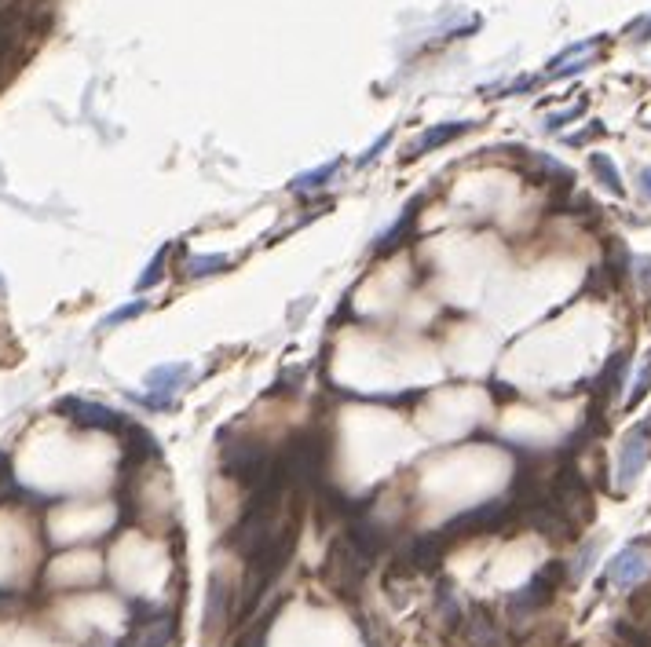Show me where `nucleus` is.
<instances>
[{"label": "nucleus", "mask_w": 651, "mask_h": 647, "mask_svg": "<svg viewBox=\"0 0 651 647\" xmlns=\"http://www.w3.org/2000/svg\"><path fill=\"white\" fill-rule=\"evenodd\" d=\"M297 545H300V509L297 505H289V516H282L278 531L246 560L242 585L235 589V615H231V626H246L249 615L257 611L260 600L271 593V585H275L278 578H282V571L289 567Z\"/></svg>", "instance_id": "nucleus-1"}, {"label": "nucleus", "mask_w": 651, "mask_h": 647, "mask_svg": "<svg viewBox=\"0 0 651 647\" xmlns=\"http://www.w3.org/2000/svg\"><path fill=\"white\" fill-rule=\"evenodd\" d=\"M275 465H278V450H267L264 443L246 439V435H238V439L220 446V468H224V476L235 479L238 487L246 490H257L260 483H267Z\"/></svg>", "instance_id": "nucleus-2"}, {"label": "nucleus", "mask_w": 651, "mask_h": 647, "mask_svg": "<svg viewBox=\"0 0 651 647\" xmlns=\"http://www.w3.org/2000/svg\"><path fill=\"white\" fill-rule=\"evenodd\" d=\"M370 567H374V563L366 560L363 552L355 549L344 534H337V538L330 541L326 563H322V582H326V589H330L337 600H344V604H355Z\"/></svg>", "instance_id": "nucleus-3"}, {"label": "nucleus", "mask_w": 651, "mask_h": 647, "mask_svg": "<svg viewBox=\"0 0 651 647\" xmlns=\"http://www.w3.org/2000/svg\"><path fill=\"white\" fill-rule=\"evenodd\" d=\"M523 523L520 505L513 498H491L476 505V509L461 512L443 527L450 541H465V538H483V534H513Z\"/></svg>", "instance_id": "nucleus-4"}, {"label": "nucleus", "mask_w": 651, "mask_h": 647, "mask_svg": "<svg viewBox=\"0 0 651 647\" xmlns=\"http://www.w3.org/2000/svg\"><path fill=\"white\" fill-rule=\"evenodd\" d=\"M545 494H549V501H553L556 509L567 512L578 527L593 520V490H589L586 476L578 472L575 461H564V465L556 468L553 479H549V487H545Z\"/></svg>", "instance_id": "nucleus-5"}, {"label": "nucleus", "mask_w": 651, "mask_h": 647, "mask_svg": "<svg viewBox=\"0 0 651 647\" xmlns=\"http://www.w3.org/2000/svg\"><path fill=\"white\" fill-rule=\"evenodd\" d=\"M564 582H567V563L564 560H549L545 567H538V571L516 589L513 600H509L513 615L523 618V615H538V611H545V607L556 600V593L564 589Z\"/></svg>", "instance_id": "nucleus-6"}, {"label": "nucleus", "mask_w": 651, "mask_h": 647, "mask_svg": "<svg viewBox=\"0 0 651 647\" xmlns=\"http://www.w3.org/2000/svg\"><path fill=\"white\" fill-rule=\"evenodd\" d=\"M454 541L447 538V531L439 527V531H425V534H414V538L406 541L399 556H395V574H436L443 567V556Z\"/></svg>", "instance_id": "nucleus-7"}, {"label": "nucleus", "mask_w": 651, "mask_h": 647, "mask_svg": "<svg viewBox=\"0 0 651 647\" xmlns=\"http://www.w3.org/2000/svg\"><path fill=\"white\" fill-rule=\"evenodd\" d=\"M231 615H235V589H231L224 571H213L209 574V589H205V618H202L205 640L220 637L231 626Z\"/></svg>", "instance_id": "nucleus-8"}, {"label": "nucleus", "mask_w": 651, "mask_h": 647, "mask_svg": "<svg viewBox=\"0 0 651 647\" xmlns=\"http://www.w3.org/2000/svg\"><path fill=\"white\" fill-rule=\"evenodd\" d=\"M59 414L66 417V421H74L77 428H92V432H114V435H125L129 432V421L121 414H114L110 406L103 403H88V399H59V406H55Z\"/></svg>", "instance_id": "nucleus-9"}, {"label": "nucleus", "mask_w": 651, "mask_h": 647, "mask_svg": "<svg viewBox=\"0 0 651 647\" xmlns=\"http://www.w3.org/2000/svg\"><path fill=\"white\" fill-rule=\"evenodd\" d=\"M523 516V527H531L534 534H542V538L549 541H571L578 538V523L567 516V512H560L549 501V494H542L538 501H531L527 509L520 512Z\"/></svg>", "instance_id": "nucleus-10"}, {"label": "nucleus", "mask_w": 651, "mask_h": 647, "mask_svg": "<svg viewBox=\"0 0 651 647\" xmlns=\"http://www.w3.org/2000/svg\"><path fill=\"white\" fill-rule=\"evenodd\" d=\"M648 457H651V421H637L619 446V468H615L619 472V490H630L641 479Z\"/></svg>", "instance_id": "nucleus-11"}, {"label": "nucleus", "mask_w": 651, "mask_h": 647, "mask_svg": "<svg viewBox=\"0 0 651 647\" xmlns=\"http://www.w3.org/2000/svg\"><path fill=\"white\" fill-rule=\"evenodd\" d=\"M454 637L461 640V647H505L498 618H494L491 611H487V607H480V604L465 607V615H461L458 629H454Z\"/></svg>", "instance_id": "nucleus-12"}, {"label": "nucleus", "mask_w": 651, "mask_h": 647, "mask_svg": "<svg viewBox=\"0 0 651 647\" xmlns=\"http://www.w3.org/2000/svg\"><path fill=\"white\" fill-rule=\"evenodd\" d=\"M344 538L352 541L355 549L363 552L366 560L377 563L381 556H385V549L392 545V531H388L385 523L370 520V512L366 516H355V520L344 523Z\"/></svg>", "instance_id": "nucleus-13"}, {"label": "nucleus", "mask_w": 651, "mask_h": 647, "mask_svg": "<svg viewBox=\"0 0 651 647\" xmlns=\"http://www.w3.org/2000/svg\"><path fill=\"white\" fill-rule=\"evenodd\" d=\"M651 571V556L644 549L641 541H633L626 549L608 563V582L619 585V589H633V585H641Z\"/></svg>", "instance_id": "nucleus-14"}, {"label": "nucleus", "mask_w": 651, "mask_h": 647, "mask_svg": "<svg viewBox=\"0 0 651 647\" xmlns=\"http://www.w3.org/2000/svg\"><path fill=\"white\" fill-rule=\"evenodd\" d=\"M191 377V362H165V366H154L147 373V399L161 410L172 406V395L180 392L183 381Z\"/></svg>", "instance_id": "nucleus-15"}, {"label": "nucleus", "mask_w": 651, "mask_h": 647, "mask_svg": "<svg viewBox=\"0 0 651 647\" xmlns=\"http://www.w3.org/2000/svg\"><path fill=\"white\" fill-rule=\"evenodd\" d=\"M626 370H630V351L622 348L615 351L608 362H604V370H600V377L593 381V410H600V406H608V399L622 388V381H626Z\"/></svg>", "instance_id": "nucleus-16"}, {"label": "nucleus", "mask_w": 651, "mask_h": 647, "mask_svg": "<svg viewBox=\"0 0 651 647\" xmlns=\"http://www.w3.org/2000/svg\"><path fill=\"white\" fill-rule=\"evenodd\" d=\"M417 209H421V202H410V205H406V213L399 216V220H395L392 227H388V231L381 234V238H377V242H374V256H388V253H395V249H399V245L406 242V234L414 231Z\"/></svg>", "instance_id": "nucleus-17"}, {"label": "nucleus", "mask_w": 651, "mask_h": 647, "mask_svg": "<svg viewBox=\"0 0 651 647\" xmlns=\"http://www.w3.org/2000/svg\"><path fill=\"white\" fill-rule=\"evenodd\" d=\"M436 615H439V622L447 626V633H454L461 615H465V607H461V600H458V589H454L450 578H443V582L436 585Z\"/></svg>", "instance_id": "nucleus-18"}, {"label": "nucleus", "mask_w": 651, "mask_h": 647, "mask_svg": "<svg viewBox=\"0 0 651 647\" xmlns=\"http://www.w3.org/2000/svg\"><path fill=\"white\" fill-rule=\"evenodd\" d=\"M469 121H454V125H436V128H428L425 136L417 139L414 147V154H428V150H436V147H443V143H450V139H458L461 132H469Z\"/></svg>", "instance_id": "nucleus-19"}, {"label": "nucleus", "mask_w": 651, "mask_h": 647, "mask_svg": "<svg viewBox=\"0 0 651 647\" xmlns=\"http://www.w3.org/2000/svg\"><path fill=\"white\" fill-rule=\"evenodd\" d=\"M22 494H26V487H22L15 468H11V454H0V505H15Z\"/></svg>", "instance_id": "nucleus-20"}, {"label": "nucleus", "mask_w": 651, "mask_h": 647, "mask_svg": "<svg viewBox=\"0 0 651 647\" xmlns=\"http://www.w3.org/2000/svg\"><path fill=\"white\" fill-rule=\"evenodd\" d=\"M227 264H231V256H224V253H216V256H191V260H187V267H183V278L220 275V271H227Z\"/></svg>", "instance_id": "nucleus-21"}, {"label": "nucleus", "mask_w": 651, "mask_h": 647, "mask_svg": "<svg viewBox=\"0 0 651 647\" xmlns=\"http://www.w3.org/2000/svg\"><path fill=\"white\" fill-rule=\"evenodd\" d=\"M172 249H176V245H161L158 253H154V260L147 264V271H143V275L136 278V289H139V293H143V289H154V286L161 282V278H165V264H169Z\"/></svg>", "instance_id": "nucleus-22"}, {"label": "nucleus", "mask_w": 651, "mask_h": 647, "mask_svg": "<svg viewBox=\"0 0 651 647\" xmlns=\"http://www.w3.org/2000/svg\"><path fill=\"white\" fill-rule=\"evenodd\" d=\"M19 11H0V63L15 52V44H19Z\"/></svg>", "instance_id": "nucleus-23"}, {"label": "nucleus", "mask_w": 651, "mask_h": 647, "mask_svg": "<svg viewBox=\"0 0 651 647\" xmlns=\"http://www.w3.org/2000/svg\"><path fill=\"white\" fill-rule=\"evenodd\" d=\"M589 169L597 172L600 176V183H604V187H608L611 194H626V187H622V180H619V172H615V165H611V158H604V154H593V158H589Z\"/></svg>", "instance_id": "nucleus-24"}, {"label": "nucleus", "mask_w": 651, "mask_h": 647, "mask_svg": "<svg viewBox=\"0 0 651 647\" xmlns=\"http://www.w3.org/2000/svg\"><path fill=\"white\" fill-rule=\"evenodd\" d=\"M341 169V158H333L330 165H319V169L311 172H300L297 180H293V191H308V187H322L326 180H333V172Z\"/></svg>", "instance_id": "nucleus-25"}, {"label": "nucleus", "mask_w": 651, "mask_h": 647, "mask_svg": "<svg viewBox=\"0 0 651 647\" xmlns=\"http://www.w3.org/2000/svg\"><path fill=\"white\" fill-rule=\"evenodd\" d=\"M143 311H147V300H132V304H125V308L110 311L107 319H103V329H114V326H121V322H132L136 315H143Z\"/></svg>", "instance_id": "nucleus-26"}, {"label": "nucleus", "mask_w": 651, "mask_h": 647, "mask_svg": "<svg viewBox=\"0 0 651 647\" xmlns=\"http://www.w3.org/2000/svg\"><path fill=\"white\" fill-rule=\"evenodd\" d=\"M651 392V359L641 366V373H637V381H633V392H630V399H626V406H641L644 403V395Z\"/></svg>", "instance_id": "nucleus-27"}, {"label": "nucleus", "mask_w": 651, "mask_h": 647, "mask_svg": "<svg viewBox=\"0 0 651 647\" xmlns=\"http://www.w3.org/2000/svg\"><path fill=\"white\" fill-rule=\"evenodd\" d=\"M593 556H597V541H589V545H582V552H578L575 556V563H571V567H567V578H582V574L589 571V567H593Z\"/></svg>", "instance_id": "nucleus-28"}, {"label": "nucleus", "mask_w": 651, "mask_h": 647, "mask_svg": "<svg viewBox=\"0 0 651 647\" xmlns=\"http://www.w3.org/2000/svg\"><path fill=\"white\" fill-rule=\"evenodd\" d=\"M630 271H633V278H637V286H641V293L651 300V256H633Z\"/></svg>", "instance_id": "nucleus-29"}, {"label": "nucleus", "mask_w": 651, "mask_h": 647, "mask_svg": "<svg viewBox=\"0 0 651 647\" xmlns=\"http://www.w3.org/2000/svg\"><path fill=\"white\" fill-rule=\"evenodd\" d=\"M641 191L651 198V169H644V172H641Z\"/></svg>", "instance_id": "nucleus-30"}, {"label": "nucleus", "mask_w": 651, "mask_h": 647, "mask_svg": "<svg viewBox=\"0 0 651 647\" xmlns=\"http://www.w3.org/2000/svg\"><path fill=\"white\" fill-rule=\"evenodd\" d=\"M641 626L651 633V596H648V600H644V622H641Z\"/></svg>", "instance_id": "nucleus-31"}]
</instances>
